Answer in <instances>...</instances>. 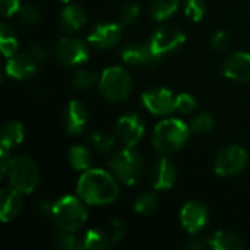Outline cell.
<instances>
[{
	"label": "cell",
	"mask_w": 250,
	"mask_h": 250,
	"mask_svg": "<svg viewBox=\"0 0 250 250\" xmlns=\"http://www.w3.org/2000/svg\"><path fill=\"white\" fill-rule=\"evenodd\" d=\"M9 185L22 193H32L40 182V170L35 161L29 157H15L9 173Z\"/></svg>",
	"instance_id": "6"
},
{
	"label": "cell",
	"mask_w": 250,
	"mask_h": 250,
	"mask_svg": "<svg viewBox=\"0 0 250 250\" xmlns=\"http://www.w3.org/2000/svg\"><path fill=\"white\" fill-rule=\"evenodd\" d=\"M205 248V243L199 239H190L188 243H186V249L189 250H202Z\"/></svg>",
	"instance_id": "42"
},
{
	"label": "cell",
	"mask_w": 250,
	"mask_h": 250,
	"mask_svg": "<svg viewBox=\"0 0 250 250\" xmlns=\"http://www.w3.org/2000/svg\"><path fill=\"white\" fill-rule=\"evenodd\" d=\"M56 245H57L60 249L75 250L79 249L81 242H78V237L75 236V233L60 230V233L56 234Z\"/></svg>",
	"instance_id": "34"
},
{
	"label": "cell",
	"mask_w": 250,
	"mask_h": 250,
	"mask_svg": "<svg viewBox=\"0 0 250 250\" xmlns=\"http://www.w3.org/2000/svg\"><path fill=\"white\" fill-rule=\"evenodd\" d=\"M207 13V3L205 0H186L185 1V15L193 21L199 22L204 19Z\"/></svg>",
	"instance_id": "30"
},
{
	"label": "cell",
	"mask_w": 250,
	"mask_h": 250,
	"mask_svg": "<svg viewBox=\"0 0 250 250\" xmlns=\"http://www.w3.org/2000/svg\"><path fill=\"white\" fill-rule=\"evenodd\" d=\"M116 133L125 146L135 148L144 138L145 126H144L142 119L138 114L130 113V114H125L119 119V122L116 125Z\"/></svg>",
	"instance_id": "12"
},
{
	"label": "cell",
	"mask_w": 250,
	"mask_h": 250,
	"mask_svg": "<svg viewBox=\"0 0 250 250\" xmlns=\"http://www.w3.org/2000/svg\"><path fill=\"white\" fill-rule=\"evenodd\" d=\"M111 173L117 180L127 186L139 183L145 171V163L142 157L133 148H125L119 151L108 163Z\"/></svg>",
	"instance_id": "5"
},
{
	"label": "cell",
	"mask_w": 250,
	"mask_h": 250,
	"mask_svg": "<svg viewBox=\"0 0 250 250\" xmlns=\"http://www.w3.org/2000/svg\"><path fill=\"white\" fill-rule=\"evenodd\" d=\"M189 126L193 133H209L214 129V117L208 113H201L190 122Z\"/></svg>",
	"instance_id": "31"
},
{
	"label": "cell",
	"mask_w": 250,
	"mask_h": 250,
	"mask_svg": "<svg viewBox=\"0 0 250 250\" xmlns=\"http://www.w3.org/2000/svg\"><path fill=\"white\" fill-rule=\"evenodd\" d=\"M34 209L38 214V217H41V218H47V217H51L53 218L54 204L47 202V201H40V202H37V205L34 207Z\"/></svg>",
	"instance_id": "40"
},
{
	"label": "cell",
	"mask_w": 250,
	"mask_h": 250,
	"mask_svg": "<svg viewBox=\"0 0 250 250\" xmlns=\"http://www.w3.org/2000/svg\"><path fill=\"white\" fill-rule=\"evenodd\" d=\"M76 192L88 205H108L119 196V183L114 174L100 168H89L79 177Z\"/></svg>",
	"instance_id": "1"
},
{
	"label": "cell",
	"mask_w": 250,
	"mask_h": 250,
	"mask_svg": "<svg viewBox=\"0 0 250 250\" xmlns=\"http://www.w3.org/2000/svg\"><path fill=\"white\" fill-rule=\"evenodd\" d=\"M249 10H250V9H249Z\"/></svg>",
	"instance_id": "44"
},
{
	"label": "cell",
	"mask_w": 250,
	"mask_h": 250,
	"mask_svg": "<svg viewBox=\"0 0 250 250\" xmlns=\"http://www.w3.org/2000/svg\"><path fill=\"white\" fill-rule=\"evenodd\" d=\"M88 122V111L86 107L78 101L73 100L67 104L66 113H64V129L69 135H79L85 130Z\"/></svg>",
	"instance_id": "19"
},
{
	"label": "cell",
	"mask_w": 250,
	"mask_h": 250,
	"mask_svg": "<svg viewBox=\"0 0 250 250\" xmlns=\"http://www.w3.org/2000/svg\"><path fill=\"white\" fill-rule=\"evenodd\" d=\"M149 177H151V185L155 190H167L174 186L177 179V171L171 160H168L167 157H161L152 164Z\"/></svg>",
	"instance_id": "14"
},
{
	"label": "cell",
	"mask_w": 250,
	"mask_h": 250,
	"mask_svg": "<svg viewBox=\"0 0 250 250\" xmlns=\"http://www.w3.org/2000/svg\"><path fill=\"white\" fill-rule=\"evenodd\" d=\"M23 193L13 186H6L0 192V218L3 223L15 220L23 208Z\"/></svg>",
	"instance_id": "17"
},
{
	"label": "cell",
	"mask_w": 250,
	"mask_h": 250,
	"mask_svg": "<svg viewBox=\"0 0 250 250\" xmlns=\"http://www.w3.org/2000/svg\"><path fill=\"white\" fill-rule=\"evenodd\" d=\"M142 104L154 116H168L176 110V97L167 88H151L142 94Z\"/></svg>",
	"instance_id": "9"
},
{
	"label": "cell",
	"mask_w": 250,
	"mask_h": 250,
	"mask_svg": "<svg viewBox=\"0 0 250 250\" xmlns=\"http://www.w3.org/2000/svg\"><path fill=\"white\" fill-rule=\"evenodd\" d=\"M230 41H231V37L227 31L224 29H220V31H215L212 35H211V47L214 50H224L230 45Z\"/></svg>",
	"instance_id": "36"
},
{
	"label": "cell",
	"mask_w": 250,
	"mask_h": 250,
	"mask_svg": "<svg viewBox=\"0 0 250 250\" xmlns=\"http://www.w3.org/2000/svg\"><path fill=\"white\" fill-rule=\"evenodd\" d=\"M120 57L125 63L130 66H152L158 63V60L151 51L149 44L144 42L126 44L120 51Z\"/></svg>",
	"instance_id": "18"
},
{
	"label": "cell",
	"mask_w": 250,
	"mask_h": 250,
	"mask_svg": "<svg viewBox=\"0 0 250 250\" xmlns=\"http://www.w3.org/2000/svg\"><path fill=\"white\" fill-rule=\"evenodd\" d=\"M37 70H38V62L29 53H26V54L16 53L15 56L9 57L7 63H6L7 76H10L12 79H16V81L29 79L31 76L35 75Z\"/></svg>",
	"instance_id": "16"
},
{
	"label": "cell",
	"mask_w": 250,
	"mask_h": 250,
	"mask_svg": "<svg viewBox=\"0 0 250 250\" xmlns=\"http://www.w3.org/2000/svg\"><path fill=\"white\" fill-rule=\"evenodd\" d=\"M60 1H62V3H64V4H67V3H69L70 0H60Z\"/></svg>",
	"instance_id": "43"
},
{
	"label": "cell",
	"mask_w": 250,
	"mask_h": 250,
	"mask_svg": "<svg viewBox=\"0 0 250 250\" xmlns=\"http://www.w3.org/2000/svg\"><path fill=\"white\" fill-rule=\"evenodd\" d=\"M249 163V154L239 145H229L215 158L214 171L220 177H233L242 173Z\"/></svg>",
	"instance_id": "8"
},
{
	"label": "cell",
	"mask_w": 250,
	"mask_h": 250,
	"mask_svg": "<svg viewBox=\"0 0 250 250\" xmlns=\"http://www.w3.org/2000/svg\"><path fill=\"white\" fill-rule=\"evenodd\" d=\"M60 23L64 31L75 32L79 31L86 23V13L78 4H67L60 15Z\"/></svg>",
	"instance_id": "20"
},
{
	"label": "cell",
	"mask_w": 250,
	"mask_h": 250,
	"mask_svg": "<svg viewBox=\"0 0 250 250\" xmlns=\"http://www.w3.org/2000/svg\"><path fill=\"white\" fill-rule=\"evenodd\" d=\"M56 54L59 60L66 66H78L89 59L86 44L76 37H64L60 40L56 47Z\"/></svg>",
	"instance_id": "11"
},
{
	"label": "cell",
	"mask_w": 250,
	"mask_h": 250,
	"mask_svg": "<svg viewBox=\"0 0 250 250\" xmlns=\"http://www.w3.org/2000/svg\"><path fill=\"white\" fill-rule=\"evenodd\" d=\"M22 9L21 0H1V12L4 18H10Z\"/></svg>",
	"instance_id": "38"
},
{
	"label": "cell",
	"mask_w": 250,
	"mask_h": 250,
	"mask_svg": "<svg viewBox=\"0 0 250 250\" xmlns=\"http://www.w3.org/2000/svg\"><path fill=\"white\" fill-rule=\"evenodd\" d=\"M179 9V0H152L151 15L155 21L163 22L174 15Z\"/></svg>",
	"instance_id": "26"
},
{
	"label": "cell",
	"mask_w": 250,
	"mask_h": 250,
	"mask_svg": "<svg viewBox=\"0 0 250 250\" xmlns=\"http://www.w3.org/2000/svg\"><path fill=\"white\" fill-rule=\"evenodd\" d=\"M28 53L38 62V63H41V62H44L47 57H48V50L42 45V44H40V42H34V44H31L29 45V48H28Z\"/></svg>",
	"instance_id": "39"
},
{
	"label": "cell",
	"mask_w": 250,
	"mask_h": 250,
	"mask_svg": "<svg viewBox=\"0 0 250 250\" xmlns=\"http://www.w3.org/2000/svg\"><path fill=\"white\" fill-rule=\"evenodd\" d=\"M69 161L72 167L78 171H86L92 166V154L86 146L75 145L69 151Z\"/></svg>",
	"instance_id": "24"
},
{
	"label": "cell",
	"mask_w": 250,
	"mask_h": 250,
	"mask_svg": "<svg viewBox=\"0 0 250 250\" xmlns=\"http://www.w3.org/2000/svg\"><path fill=\"white\" fill-rule=\"evenodd\" d=\"M185 41H186V35L182 29L164 25L154 31L148 44L151 47L152 54L160 62L168 54H173L174 51H177L185 44Z\"/></svg>",
	"instance_id": "7"
},
{
	"label": "cell",
	"mask_w": 250,
	"mask_h": 250,
	"mask_svg": "<svg viewBox=\"0 0 250 250\" xmlns=\"http://www.w3.org/2000/svg\"><path fill=\"white\" fill-rule=\"evenodd\" d=\"M190 132V126H188L183 120L164 119L154 129L152 145L160 154H174L185 146Z\"/></svg>",
	"instance_id": "2"
},
{
	"label": "cell",
	"mask_w": 250,
	"mask_h": 250,
	"mask_svg": "<svg viewBox=\"0 0 250 250\" xmlns=\"http://www.w3.org/2000/svg\"><path fill=\"white\" fill-rule=\"evenodd\" d=\"M88 212L82 201L76 196H63L54 202L53 220L60 230L76 233L86 223Z\"/></svg>",
	"instance_id": "4"
},
{
	"label": "cell",
	"mask_w": 250,
	"mask_h": 250,
	"mask_svg": "<svg viewBox=\"0 0 250 250\" xmlns=\"http://www.w3.org/2000/svg\"><path fill=\"white\" fill-rule=\"evenodd\" d=\"M12 157L9 155V151L6 149H0V171H1V177L7 176L10 164H12Z\"/></svg>",
	"instance_id": "41"
},
{
	"label": "cell",
	"mask_w": 250,
	"mask_h": 250,
	"mask_svg": "<svg viewBox=\"0 0 250 250\" xmlns=\"http://www.w3.org/2000/svg\"><path fill=\"white\" fill-rule=\"evenodd\" d=\"M198 103L195 100V97L189 92H180L176 97V111L182 113V114H189L196 108Z\"/></svg>",
	"instance_id": "33"
},
{
	"label": "cell",
	"mask_w": 250,
	"mask_h": 250,
	"mask_svg": "<svg viewBox=\"0 0 250 250\" xmlns=\"http://www.w3.org/2000/svg\"><path fill=\"white\" fill-rule=\"evenodd\" d=\"M209 221L208 208L196 201H189L180 211V224L192 236L201 233Z\"/></svg>",
	"instance_id": "10"
},
{
	"label": "cell",
	"mask_w": 250,
	"mask_h": 250,
	"mask_svg": "<svg viewBox=\"0 0 250 250\" xmlns=\"http://www.w3.org/2000/svg\"><path fill=\"white\" fill-rule=\"evenodd\" d=\"M223 72L226 78L234 82H249L250 81V54L245 51H237L230 54L223 64Z\"/></svg>",
	"instance_id": "15"
},
{
	"label": "cell",
	"mask_w": 250,
	"mask_h": 250,
	"mask_svg": "<svg viewBox=\"0 0 250 250\" xmlns=\"http://www.w3.org/2000/svg\"><path fill=\"white\" fill-rule=\"evenodd\" d=\"M139 12H141V7H139L138 3H135V1L126 3V4L122 6L120 10H119V23H122L123 26L133 23V22L138 19Z\"/></svg>",
	"instance_id": "32"
},
{
	"label": "cell",
	"mask_w": 250,
	"mask_h": 250,
	"mask_svg": "<svg viewBox=\"0 0 250 250\" xmlns=\"http://www.w3.org/2000/svg\"><path fill=\"white\" fill-rule=\"evenodd\" d=\"M88 141L98 154H108L116 145V136L105 132H94Z\"/></svg>",
	"instance_id": "27"
},
{
	"label": "cell",
	"mask_w": 250,
	"mask_h": 250,
	"mask_svg": "<svg viewBox=\"0 0 250 250\" xmlns=\"http://www.w3.org/2000/svg\"><path fill=\"white\" fill-rule=\"evenodd\" d=\"M125 233H126V227L120 220L114 218V220L110 221V224H108V239H110L111 245L120 242L122 237L125 236Z\"/></svg>",
	"instance_id": "37"
},
{
	"label": "cell",
	"mask_w": 250,
	"mask_h": 250,
	"mask_svg": "<svg viewBox=\"0 0 250 250\" xmlns=\"http://www.w3.org/2000/svg\"><path fill=\"white\" fill-rule=\"evenodd\" d=\"M98 81H100V75L97 72H92V70H88V69H82V70H78L75 73L72 85H73L75 89L85 91V89H89L91 86H94Z\"/></svg>",
	"instance_id": "29"
},
{
	"label": "cell",
	"mask_w": 250,
	"mask_h": 250,
	"mask_svg": "<svg viewBox=\"0 0 250 250\" xmlns=\"http://www.w3.org/2000/svg\"><path fill=\"white\" fill-rule=\"evenodd\" d=\"M19 16H21V21L26 25H37L41 22V18H42L40 9L32 4L22 6V9L19 10Z\"/></svg>",
	"instance_id": "35"
},
{
	"label": "cell",
	"mask_w": 250,
	"mask_h": 250,
	"mask_svg": "<svg viewBox=\"0 0 250 250\" xmlns=\"http://www.w3.org/2000/svg\"><path fill=\"white\" fill-rule=\"evenodd\" d=\"M18 47H19V44H18L13 29L6 22H3L0 26V48H1L3 56L6 59L15 56L18 51Z\"/></svg>",
	"instance_id": "25"
},
{
	"label": "cell",
	"mask_w": 250,
	"mask_h": 250,
	"mask_svg": "<svg viewBox=\"0 0 250 250\" xmlns=\"http://www.w3.org/2000/svg\"><path fill=\"white\" fill-rule=\"evenodd\" d=\"M110 246H111V242L105 233H103L101 230H97V229H89L83 234L81 245H79V249L105 250Z\"/></svg>",
	"instance_id": "23"
},
{
	"label": "cell",
	"mask_w": 250,
	"mask_h": 250,
	"mask_svg": "<svg viewBox=\"0 0 250 250\" xmlns=\"http://www.w3.org/2000/svg\"><path fill=\"white\" fill-rule=\"evenodd\" d=\"M132 78L130 75L119 66L107 67L98 81L100 94L110 103H123L132 94Z\"/></svg>",
	"instance_id": "3"
},
{
	"label": "cell",
	"mask_w": 250,
	"mask_h": 250,
	"mask_svg": "<svg viewBox=\"0 0 250 250\" xmlns=\"http://www.w3.org/2000/svg\"><path fill=\"white\" fill-rule=\"evenodd\" d=\"M208 245L215 250H242L243 242L239 236L230 231H215L209 239Z\"/></svg>",
	"instance_id": "22"
},
{
	"label": "cell",
	"mask_w": 250,
	"mask_h": 250,
	"mask_svg": "<svg viewBox=\"0 0 250 250\" xmlns=\"http://www.w3.org/2000/svg\"><path fill=\"white\" fill-rule=\"evenodd\" d=\"M22 141H23V126L21 122L13 120V122H9L3 126L1 139H0L1 149L10 151L15 146H18Z\"/></svg>",
	"instance_id": "21"
},
{
	"label": "cell",
	"mask_w": 250,
	"mask_h": 250,
	"mask_svg": "<svg viewBox=\"0 0 250 250\" xmlns=\"http://www.w3.org/2000/svg\"><path fill=\"white\" fill-rule=\"evenodd\" d=\"M122 26H123L122 23H116V22H101L95 25L89 32L88 42L98 50L111 48L120 41L123 35Z\"/></svg>",
	"instance_id": "13"
},
{
	"label": "cell",
	"mask_w": 250,
	"mask_h": 250,
	"mask_svg": "<svg viewBox=\"0 0 250 250\" xmlns=\"http://www.w3.org/2000/svg\"><path fill=\"white\" fill-rule=\"evenodd\" d=\"M158 205H160L158 196H157L155 193L149 192V193L141 195V196L135 201L133 209H135V212L139 214V215H149V214H152V212L157 211Z\"/></svg>",
	"instance_id": "28"
}]
</instances>
